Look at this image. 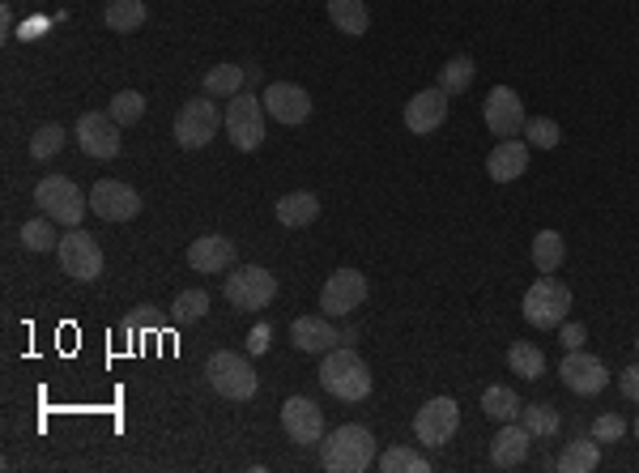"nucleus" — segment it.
Returning <instances> with one entry per match:
<instances>
[{"instance_id":"f257e3e1","label":"nucleus","mask_w":639,"mask_h":473,"mask_svg":"<svg viewBox=\"0 0 639 473\" xmlns=\"http://www.w3.org/2000/svg\"><path fill=\"white\" fill-rule=\"evenodd\" d=\"M320 465L329 473H367L376 465V435L358 422H345L320 439Z\"/></svg>"},{"instance_id":"f03ea898","label":"nucleus","mask_w":639,"mask_h":473,"mask_svg":"<svg viewBox=\"0 0 639 473\" xmlns=\"http://www.w3.org/2000/svg\"><path fill=\"white\" fill-rule=\"evenodd\" d=\"M320 384H324V393H333L337 401H362L367 393H371V371L367 363L342 346V350H329L324 354V363H320Z\"/></svg>"},{"instance_id":"7ed1b4c3","label":"nucleus","mask_w":639,"mask_h":473,"mask_svg":"<svg viewBox=\"0 0 639 473\" xmlns=\"http://www.w3.org/2000/svg\"><path fill=\"white\" fill-rule=\"evenodd\" d=\"M525 320L533 324V328H558L567 312H572V286L567 282H558V277H538L529 290H525Z\"/></svg>"},{"instance_id":"20e7f679","label":"nucleus","mask_w":639,"mask_h":473,"mask_svg":"<svg viewBox=\"0 0 639 473\" xmlns=\"http://www.w3.org/2000/svg\"><path fill=\"white\" fill-rule=\"evenodd\" d=\"M205 375H209L213 393L226 397V401H247V397H256V371H251V363H247L244 354H235V350L209 354Z\"/></svg>"},{"instance_id":"39448f33","label":"nucleus","mask_w":639,"mask_h":473,"mask_svg":"<svg viewBox=\"0 0 639 473\" xmlns=\"http://www.w3.org/2000/svg\"><path fill=\"white\" fill-rule=\"evenodd\" d=\"M222 124H226V115L209 103V95H200V99L180 107V115H175V141L184 150H205L218 137Z\"/></svg>"},{"instance_id":"423d86ee","label":"nucleus","mask_w":639,"mask_h":473,"mask_svg":"<svg viewBox=\"0 0 639 473\" xmlns=\"http://www.w3.org/2000/svg\"><path fill=\"white\" fill-rule=\"evenodd\" d=\"M226 299L239 312H260V308H269L278 299V277L269 269H260V264H244V269H235L226 277Z\"/></svg>"},{"instance_id":"0eeeda50","label":"nucleus","mask_w":639,"mask_h":473,"mask_svg":"<svg viewBox=\"0 0 639 473\" xmlns=\"http://www.w3.org/2000/svg\"><path fill=\"white\" fill-rule=\"evenodd\" d=\"M35 206L48 213L51 222H64V226H82V217H86V197H82V188H77L73 179H64V175L39 179Z\"/></svg>"},{"instance_id":"6e6552de","label":"nucleus","mask_w":639,"mask_h":473,"mask_svg":"<svg viewBox=\"0 0 639 473\" xmlns=\"http://www.w3.org/2000/svg\"><path fill=\"white\" fill-rule=\"evenodd\" d=\"M226 133H231V146L235 150H260V141H265V107L260 99L251 95V90H239L231 107H226Z\"/></svg>"},{"instance_id":"1a4fd4ad","label":"nucleus","mask_w":639,"mask_h":473,"mask_svg":"<svg viewBox=\"0 0 639 473\" xmlns=\"http://www.w3.org/2000/svg\"><path fill=\"white\" fill-rule=\"evenodd\" d=\"M60 264H64V273L73 282H95V277H102V248L95 244V235L82 231V226H73L69 235H60Z\"/></svg>"},{"instance_id":"9d476101","label":"nucleus","mask_w":639,"mask_h":473,"mask_svg":"<svg viewBox=\"0 0 639 473\" xmlns=\"http://www.w3.org/2000/svg\"><path fill=\"white\" fill-rule=\"evenodd\" d=\"M456 426H460V410H456L452 397H431V401L414 414V435H418V444H427V448H443V444L456 435Z\"/></svg>"},{"instance_id":"9b49d317","label":"nucleus","mask_w":639,"mask_h":473,"mask_svg":"<svg viewBox=\"0 0 639 473\" xmlns=\"http://www.w3.org/2000/svg\"><path fill=\"white\" fill-rule=\"evenodd\" d=\"M77 146H82V154L86 158H99V162H107V158L120 154V124L111 120V115H102V111H86L82 120H77Z\"/></svg>"},{"instance_id":"f8f14e48","label":"nucleus","mask_w":639,"mask_h":473,"mask_svg":"<svg viewBox=\"0 0 639 473\" xmlns=\"http://www.w3.org/2000/svg\"><path fill=\"white\" fill-rule=\"evenodd\" d=\"M362 299H367V277L358 269H337L320 290V312L349 315L354 308H362Z\"/></svg>"},{"instance_id":"ddd939ff","label":"nucleus","mask_w":639,"mask_h":473,"mask_svg":"<svg viewBox=\"0 0 639 473\" xmlns=\"http://www.w3.org/2000/svg\"><path fill=\"white\" fill-rule=\"evenodd\" d=\"M90 210L99 213L102 222H128L142 213V197L124 179H99L90 192Z\"/></svg>"},{"instance_id":"4468645a","label":"nucleus","mask_w":639,"mask_h":473,"mask_svg":"<svg viewBox=\"0 0 639 473\" xmlns=\"http://www.w3.org/2000/svg\"><path fill=\"white\" fill-rule=\"evenodd\" d=\"M282 431L291 435V444H298V448L320 444L324 439V414H320V406L311 397H291L282 406Z\"/></svg>"},{"instance_id":"2eb2a0df","label":"nucleus","mask_w":639,"mask_h":473,"mask_svg":"<svg viewBox=\"0 0 639 473\" xmlns=\"http://www.w3.org/2000/svg\"><path fill=\"white\" fill-rule=\"evenodd\" d=\"M482 107H487V128H491L499 141L525 133V103H520V95L512 86H494Z\"/></svg>"},{"instance_id":"dca6fc26","label":"nucleus","mask_w":639,"mask_h":473,"mask_svg":"<svg viewBox=\"0 0 639 473\" xmlns=\"http://www.w3.org/2000/svg\"><path fill=\"white\" fill-rule=\"evenodd\" d=\"M558 375H563V384H567L576 397H597V393L605 388V379H610V375H605V363H601L597 354H585V350H567Z\"/></svg>"},{"instance_id":"f3484780","label":"nucleus","mask_w":639,"mask_h":473,"mask_svg":"<svg viewBox=\"0 0 639 473\" xmlns=\"http://www.w3.org/2000/svg\"><path fill=\"white\" fill-rule=\"evenodd\" d=\"M265 111L278 120V124H303L307 115H311V95L295 86V82H273L269 90H265Z\"/></svg>"},{"instance_id":"a211bd4d","label":"nucleus","mask_w":639,"mask_h":473,"mask_svg":"<svg viewBox=\"0 0 639 473\" xmlns=\"http://www.w3.org/2000/svg\"><path fill=\"white\" fill-rule=\"evenodd\" d=\"M443 120H447V95H443L440 86H431V90H418V95L405 103V128H409L414 137H427V133H435Z\"/></svg>"},{"instance_id":"6ab92c4d","label":"nucleus","mask_w":639,"mask_h":473,"mask_svg":"<svg viewBox=\"0 0 639 473\" xmlns=\"http://www.w3.org/2000/svg\"><path fill=\"white\" fill-rule=\"evenodd\" d=\"M529 426L525 422H499V435L491 439V465L494 470H516L529 461Z\"/></svg>"},{"instance_id":"aec40b11","label":"nucleus","mask_w":639,"mask_h":473,"mask_svg":"<svg viewBox=\"0 0 639 473\" xmlns=\"http://www.w3.org/2000/svg\"><path fill=\"white\" fill-rule=\"evenodd\" d=\"M529 171V141H516V137H507V141H499L487 158V175H491L494 184H512V179H520Z\"/></svg>"},{"instance_id":"412c9836","label":"nucleus","mask_w":639,"mask_h":473,"mask_svg":"<svg viewBox=\"0 0 639 473\" xmlns=\"http://www.w3.org/2000/svg\"><path fill=\"white\" fill-rule=\"evenodd\" d=\"M291 337H295V350H303V354H329L342 341L324 315H298L291 324Z\"/></svg>"},{"instance_id":"4be33fe9","label":"nucleus","mask_w":639,"mask_h":473,"mask_svg":"<svg viewBox=\"0 0 639 473\" xmlns=\"http://www.w3.org/2000/svg\"><path fill=\"white\" fill-rule=\"evenodd\" d=\"M188 264L197 273H222L235 264V244L226 235H200L197 244L188 248Z\"/></svg>"},{"instance_id":"5701e85b","label":"nucleus","mask_w":639,"mask_h":473,"mask_svg":"<svg viewBox=\"0 0 639 473\" xmlns=\"http://www.w3.org/2000/svg\"><path fill=\"white\" fill-rule=\"evenodd\" d=\"M273 213H278L282 226L298 231V226H311L320 217V201H316V192H286V197H278Z\"/></svg>"},{"instance_id":"b1692460","label":"nucleus","mask_w":639,"mask_h":473,"mask_svg":"<svg viewBox=\"0 0 639 473\" xmlns=\"http://www.w3.org/2000/svg\"><path fill=\"white\" fill-rule=\"evenodd\" d=\"M597 465H601V444H597L592 435L572 439V444L563 448V457H558V470L563 473H592Z\"/></svg>"},{"instance_id":"393cba45","label":"nucleus","mask_w":639,"mask_h":473,"mask_svg":"<svg viewBox=\"0 0 639 473\" xmlns=\"http://www.w3.org/2000/svg\"><path fill=\"white\" fill-rule=\"evenodd\" d=\"M329 17H333V26L342 30V35H367V26H371V13H367V0H329Z\"/></svg>"},{"instance_id":"a878e982","label":"nucleus","mask_w":639,"mask_h":473,"mask_svg":"<svg viewBox=\"0 0 639 473\" xmlns=\"http://www.w3.org/2000/svg\"><path fill=\"white\" fill-rule=\"evenodd\" d=\"M244 82H247V69H239V64H218V69L205 73V95L209 99H235L244 90Z\"/></svg>"},{"instance_id":"bb28decb","label":"nucleus","mask_w":639,"mask_h":473,"mask_svg":"<svg viewBox=\"0 0 639 473\" xmlns=\"http://www.w3.org/2000/svg\"><path fill=\"white\" fill-rule=\"evenodd\" d=\"M142 26H146V0H111L107 4V30L133 35Z\"/></svg>"},{"instance_id":"cd10ccee","label":"nucleus","mask_w":639,"mask_h":473,"mask_svg":"<svg viewBox=\"0 0 639 473\" xmlns=\"http://www.w3.org/2000/svg\"><path fill=\"white\" fill-rule=\"evenodd\" d=\"M520 397L512 393V388H503V384H491L487 393H482V414L494 422H516L520 419Z\"/></svg>"},{"instance_id":"c85d7f7f","label":"nucleus","mask_w":639,"mask_h":473,"mask_svg":"<svg viewBox=\"0 0 639 473\" xmlns=\"http://www.w3.org/2000/svg\"><path fill=\"white\" fill-rule=\"evenodd\" d=\"M563 257H567L563 235L558 231H538V239H533V264H538V273H558Z\"/></svg>"},{"instance_id":"c756f323","label":"nucleus","mask_w":639,"mask_h":473,"mask_svg":"<svg viewBox=\"0 0 639 473\" xmlns=\"http://www.w3.org/2000/svg\"><path fill=\"white\" fill-rule=\"evenodd\" d=\"M474 73H478V69H474L469 55H452V60L440 69V90L447 95V99H452V95H465V90L474 86Z\"/></svg>"},{"instance_id":"7c9ffc66","label":"nucleus","mask_w":639,"mask_h":473,"mask_svg":"<svg viewBox=\"0 0 639 473\" xmlns=\"http://www.w3.org/2000/svg\"><path fill=\"white\" fill-rule=\"evenodd\" d=\"M507 368L516 371L520 379H538L541 371H545V354H541L533 341H512V350H507Z\"/></svg>"},{"instance_id":"2f4dec72","label":"nucleus","mask_w":639,"mask_h":473,"mask_svg":"<svg viewBox=\"0 0 639 473\" xmlns=\"http://www.w3.org/2000/svg\"><path fill=\"white\" fill-rule=\"evenodd\" d=\"M520 422L529 426V435H533V439H550V435H558V426H563L558 410H554V406H545V401H541V406H525V410H520Z\"/></svg>"},{"instance_id":"473e14b6","label":"nucleus","mask_w":639,"mask_h":473,"mask_svg":"<svg viewBox=\"0 0 639 473\" xmlns=\"http://www.w3.org/2000/svg\"><path fill=\"white\" fill-rule=\"evenodd\" d=\"M22 244L30 248V252H51V248H60V235H56V226H51V217H30L26 226H22Z\"/></svg>"},{"instance_id":"72a5a7b5","label":"nucleus","mask_w":639,"mask_h":473,"mask_svg":"<svg viewBox=\"0 0 639 473\" xmlns=\"http://www.w3.org/2000/svg\"><path fill=\"white\" fill-rule=\"evenodd\" d=\"M205 312H209V295H205V290H184V295H175V303H171L175 324H197V320H205Z\"/></svg>"},{"instance_id":"f704fd0d","label":"nucleus","mask_w":639,"mask_h":473,"mask_svg":"<svg viewBox=\"0 0 639 473\" xmlns=\"http://www.w3.org/2000/svg\"><path fill=\"white\" fill-rule=\"evenodd\" d=\"M120 128H128V124H137L142 115H146V99L137 95V90H120L115 99H111V111H107Z\"/></svg>"},{"instance_id":"c9c22d12","label":"nucleus","mask_w":639,"mask_h":473,"mask_svg":"<svg viewBox=\"0 0 639 473\" xmlns=\"http://www.w3.org/2000/svg\"><path fill=\"white\" fill-rule=\"evenodd\" d=\"M380 470H384V473H396V470L427 473V470H431V461H427L422 452H414V448H389V452L380 457Z\"/></svg>"},{"instance_id":"e433bc0d","label":"nucleus","mask_w":639,"mask_h":473,"mask_svg":"<svg viewBox=\"0 0 639 473\" xmlns=\"http://www.w3.org/2000/svg\"><path fill=\"white\" fill-rule=\"evenodd\" d=\"M525 137H529V146H538V150H554V146L563 141V128H558V120L538 115V120H525Z\"/></svg>"},{"instance_id":"4c0bfd02","label":"nucleus","mask_w":639,"mask_h":473,"mask_svg":"<svg viewBox=\"0 0 639 473\" xmlns=\"http://www.w3.org/2000/svg\"><path fill=\"white\" fill-rule=\"evenodd\" d=\"M60 146H64V128H60V124H44V128L30 137V158H35V162H48L51 154H60Z\"/></svg>"},{"instance_id":"58836bf2","label":"nucleus","mask_w":639,"mask_h":473,"mask_svg":"<svg viewBox=\"0 0 639 473\" xmlns=\"http://www.w3.org/2000/svg\"><path fill=\"white\" fill-rule=\"evenodd\" d=\"M623 431H627V422L618 419V414H601V419L592 422V439L597 444H614V439H623Z\"/></svg>"},{"instance_id":"ea45409f","label":"nucleus","mask_w":639,"mask_h":473,"mask_svg":"<svg viewBox=\"0 0 639 473\" xmlns=\"http://www.w3.org/2000/svg\"><path fill=\"white\" fill-rule=\"evenodd\" d=\"M585 337H589V328H585L580 320H572V324H563V333H558V341H563V350H580V346H585Z\"/></svg>"},{"instance_id":"a19ab883","label":"nucleus","mask_w":639,"mask_h":473,"mask_svg":"<svg viewBox=\"0 0 639 473\" xmlns=\"http://www.w3.org/2000/svg\"><path fill=\"white\" fill-rule=\"evenodd\" d=\"M269 341H273V328H269V324H256V328L247 333V350H251V354H265Z\"/></svg>"},{"instance_id":"79ce46f5","label":"nucleus","mask_w":639,"mask_h":473,"mask_svg":"<svg viewBox=\"0 0 639 473\" xmlns=\"http://www.w3.org/2000/svg\"><path fill=\"white\" fill-rule=\"evenodd\" d=\"M618 388H623L627 401H639V363H631V368L618 375Z\"/></svg>"},{"instance_id":"37998d69","label":"nucleus","mask_w":639,"mask_h":473,"mask_svg":"<svg viewBox=\"0 0 639 473\" xmlns=\"http://www.w3.org/2000/svg\"><path fill=\"white\" fill-rule=\"evenodd\" d=\"M636 439H639V419H636Z\"/></svg>"},{"instance_id":"c03bdc74","label":"nucleus","mask_w":639,"mask_h":473,"mask_svg":"<svg viewBox=\"0 0 639 473\" xmlns=\"http://www.w3.org/2000/svg\"><path fill=\"white\" fill-rule=\"evenodd\" d=\"M636 350H639V333H636Z\"/></svg>"}]
</instances>
